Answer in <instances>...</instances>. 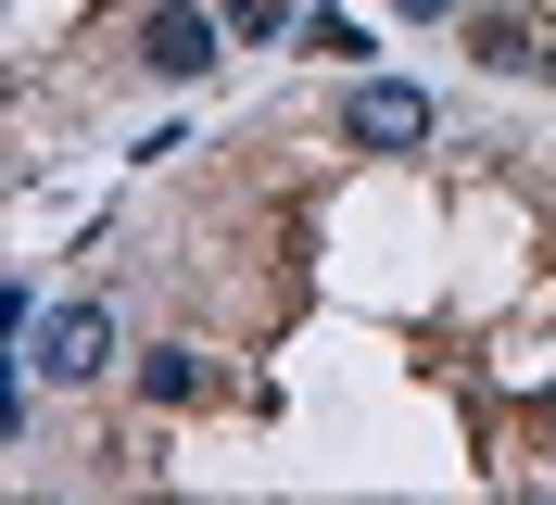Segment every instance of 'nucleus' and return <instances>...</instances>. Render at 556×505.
<instances>
[{"mask_svg":"<svg viewBox=\"0 0 556 505\" xmlns=\"http://www.w3.org/2000/svg\"><path fill=\"white\" fill-rule=\"evenodd\" d=\"M127 51H139V76H165V89H190V76H215L228 51H241V38H228V13H203V0H152Z\"/></svg>","mask_w":556,"mask_h":505,"instance_id":"nucleus-1","label":"nucleus"},{"mask_svg":"<svg viewBox=\"0 0 556 505\" xmlns=\"http://www.w3.org/2000/svg\"><path fill=\"white\" fill-rule=\"evenodd\" d=\"M114 367V303L102 291H76V303H51L26 329V379H102Z\"/></svg>","mask_w":556,"mask_h":505,"instance_id":"nucleus-2","label":"nucleus"},{"mask_svg":"<svg viewBox=\"0 0 556 505\" xmlns=\"http://www.w3.org/2000/svg\"><path fill=\"white\" fill-rule=\"evenodd\" d=\"M342 127H354V152H417V139H430V89H405V76H354Z\"/></svg>","mask_w":556,"mask_h":505,"instance_id":"nucleus-3","label":"nucleus"},{"mask_svg":"<svg viewBox=\"0 0 556 505\" xmlns=\"http://www.w3.org/2000/svg\"><path fill=\"white\" fill-rule=\"evenodd\" d=\"M127 379H139V404L165 417V404H203V354L190 341H152V354H127Z\"/></svg>","mask_w":556,"mask_h":505,"instance_id":"nucleus-4","label":"nucleus"},{"mask_svg":"<svg viewBox=\"0 0 556 505\" xmlns=\"http://www.w3.org/2000/svg\"><path fill=\"white\" fill-rule=\"evenodd\" d=\"M468 64H493V76H519V64H544V38H531L519 13H468Z\"/></svg>","mask_w":556,"mask_h":505,"instance_id":"nucleus-5","label":"nucleus"},{"mask_svg":"<svg viewBox=\"0 0 556 505\" xmlns=\"http://www.w3.org/2000/svg\"><path fill=\"white\" fill-rule=\"evenodd\" d=\"M215 13H228V38H241V51H266V38L304 26V0H215Z\"/></svg>","mask_w":556,"mask_h":505,"instance_id":"nucleus-6","label":"nucleus"},{"mask_svg":"<svg viewBox=\"0 0 556 505\" xmlns=\"http://www.w3.org/2000/svg\"><path fill=\"white\" fill-rule=\"evenodd\" d=\"M304 38L329 51V64H367V26H342V13H304Z\"/></svg>","mask_w":556,"mask_h":505,"instance_id":"nucleus-7","label":"nucleus"},{"mask_svg":"<svg viewBox=\"0 0 556 505\" xmlns=\"http://www.w3.org/2000/svg\"><path fill=\"white\" fill-rule=\"evenodd\" d=\"M392 13H405V26H455V0H392Z\"/></svg>","mask_w":556,"mask_h":505,"instance_id":"nucleus-8","label":"nucleus"},{"mask_svg":"<svg viewBox=\"0 0 556 505\" xmlns=\"http://www.w3.org/2000/svg\"><path fill=\"white\" fill-rule=\"evenodd\" d=\"M544 89H556V38H544Z\"/></svg>","mask_w":556,"mask_h":505,"instance_id":"nucleus-9","label":"nucleus"}]
</instances>
